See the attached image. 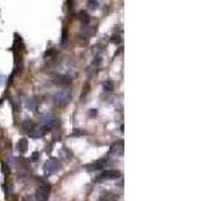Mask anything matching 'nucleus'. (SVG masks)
Segmentation results:
<instances>
[{
	"label": "nucleus",
	"instance_id": "nucleus-1",
	"mask_svg": "<svg viewBox=\"0 0 214 201\" xmlns=\"http://www.w3.org/2000/svg\"><path fill=\"white\" fill-rule=\"evenodd\" d=\"M55 105L58 106H66V105L71 101V91L70 90H60L52 96Z\"/></svg>",
	"mask_w": 214,
	"mask_h": 201
},
{
	"label": "nucleus",
	"instance_id": "nucleus-2",
	"mask_svg": "<svg viewBox=\"0 0 214 201\" xmlns=\"http://www.w3.org/2000/svg\"><path fill=\"white\" fill-rule=\"evenodd\" d=\"M59 161L56 158H50L44 162V166H43V170L46 174H54L59 170Z\"/></svg>",
	"mask_w": 214,
	"mask_h": 201
},
{
	"label": "nucleus",
	"instance_id": "nucleus-3",
	"mask_svg": "<svg viewBox=\"0 0 214 201\" xmlns=\"http://www.w3.org/2000/svg\"><path fill=\"white\" fill-rule=\"evenodd\" d=\"M50 193H51V185L50 184H44L42 185L38 192H36V199H38V201H47L48 197H50Z\"/></svg>",
	"mask_w": 214,
	"mask_h": 201
},
{
	"label": "nucleus",
	"instance_id": "nucleus-4",
	"mask_svg": "<svg viewBox=\"0 0 214 201\" xmlns=\"http://www.w3.org/2000/svg\"><path fill=\"white\" fill-rule=\"evenodd\" d=\"M102 180H116L120 177V172L116 169H107L102 173Z\"/></svg>",
	"mask_w": 214,
	"mask_h": 201
},
{
	"label": "nucleus",
	"instance_id": "nucleus-5",
	"mask_svg": "<svg viewBox=\"0 0 214 201\" xmlns=\"http://www.w3.org/2000/svg\"><path fill=\"white\" fill-rule=\"evenodd\" d=\"M108 164V158L107 157H104V158H100L98 161H95L92 165H88L90 168H87L88 170H99V169H103L104 166H107Z\"/></svg>",
	"mask_w": 214,
	"mask_h": 201
},
{
	"label": "nucleus",
	"instance_id": "nucleus-6",
	"mask_svg": "<svg viewBox=\"0 0 214 201\" xmlns=\"http://www.w3.org/2000/svg\"><path fill=\"white\" fill-rule=\"evenodd\" d=\"M54 82L58 84H70L71 83V78L67 75H55L54 76Z\"/></svg>",
	"mask_w": 214,
	"mask_h": 201
},
{
	"label": "nucleus",
	"instance_id": "nucleus-7",
	"mask_svg": "<svg viewBox=\"0 0 214 201\" xmlns=\"http://www.w3.org/2000/svg\"><path fill=\"white\" fill-rule=\"evenodd\" d=\"M47 133V130L44 127H40V129H34L31 133H30V137H32V138H42V137H44V134Z\"/></svg>",
	"mask_w": 214,
	"mask_h": 201
},
{
	"label": "nucleus",
	"instance_id": "nucleus-8",
	"mask_svg": "<svg viewBox=\"0 0 214 201\" xmlns=\"http://www.w3.org/2000/svg\"><path fill=\"white\" fill-rule=\"evenodd\" d=\"M118 152H119V154H123V142H122V141L112 143V146H111V150H110L111 154H114V153L118 154Z\"/></svg>",
	"mask_w": 214,
	"mask_h": 201
},
{
	"label": "nucleus",
	"instance_id": "nucleus-9",
	"mask_svg": "<svg viewBox=\"0 0 214 201\" xmlns=\"http://www.w3.org/2000/svg\"><path fill=\"white\" fill-rule=\"evenodd\" d=\"M27 149H28V142H27V139L26 138H22L18 142V150L22 153V154H24V153L27 152Z\"/></svg>",
	"mask_w": 214,
	"mask_h": 201
},
{
	"label": "nucleus",
	"instance_id": "nucleus-10",
	"mask_svg": "<svg viewBox=\"0 0 214 201\" xmlns=\"http://www.w3.org/2000/svg\"><path fill=\"white\" fill-rule=\"evenodd\" d=\"M22 127H23L26 131L31 133V131L35 129V125H34V122H31L30 119H26V121H24V122L22 123Z\"/></svg>",
	"mask_w": 214,
	"mask_h": 201
},
{
	"label": "nucleus",
	"instance_id": "nucleus-11",
	"mask_svg": "<svg viewBox=\"0 0 214 201\" xmlns=\"http://www.w3.org/2000/svg\"><path fill=\"white\" fill-rule=\"evenodd\" d=\"M114 82L112 80H106V82L103 83V91H106V92H111V91H114Z\"/></svg>",
	"mask_w": 214,
	"mask_h": 201
},
{
	"label": "nucleus",
	"instance_id": "nucleus-12",
	"mask_svg": "<svg viewBox=\"0 0 214 201\" xmlns=\"http://www.w3.org/2000/svg\"><path fill=\"white\" fill-rule=\"evenodd\" d=\"M78 15H79L78 18L82 20V22H90V15H88L86 11H79Z\"/></svg>",
	"mask_w": 214,
	"mask_h": 201
},
{
	"label": "nucleus",
	"instance_id": "nucleus-13",
	"mask_svg": "<svg viewBox=\"0 0 214 201\" xmlns=\"http://www.w3.org/2000/svg\"><path fill=\"white\" fill-rule=\"evenodd\" d=\"M27 106H28V109H30V110L36 111V110H38V107H39V103L36 102V101H28Z\"/></svg>",
	"mask_w": 214,
	"mask_h": 201
},
{
	"label": "nucleus",
	"instance_id": "nucleus-14",
	"mask_svg": "<svg viewBox=\"0 0 214 201\" xmlns=\"http://www.w3.org/2000/svg\"><path fill=\"white\" fill-rule=\"evenodd\" d=\"M111 42L115 43V44H119V43H122V38H120L119 35H112L111 36Z\"/></svg>",
	"mask_w": 214,
	"mask_h": 201
},
{
	"label": "nucleus",
	"instance_id": "nucleus-15",
	"mask_svg": "<svg viewBox=\"0 0 214 201\" xmlns=\"http://www.w3.org/2000/svg\"><path fill=\"white\" fill-rule=\"evenodd\" d=\"M90 8H98L99 7V2H88Z\"/></svg>",
	"mask_w": 214,
	"mask_h": 201
},
{
	"label": "nucleus",
	"instance_id": "nucleus-16",
	"mask_svg": "<svg viewBox=\"0 0 214 201\" xmlns=\"http://www.w3.org/2000/svg\"><path fill=\"white\" fill-rule=\"evenodd\" d=\"M38 158H39V153H38V152H35V153H34V154H32V157H31V160H32V161H36V160H38Z\"/></svg>",
	"mask_w": 214,
	"mask_h": 201
},
{
	"label": "nucleus",
	"instance_id": "nucleus-17",
	"mask_svg": "<svg viewBox=\"0 0 214 201\" xmlns=\"http://www.w3.org/2000/svg\"><path fill=\"white\" fill-rule=\"evenodd\" d=\"M96 114H98V110H95V109H92V110H90V117H95Z\"/></svg>",
	"mask_w": 214,
	"mask_h": 201
},
{
	"label": "nucleus",
	"instance_id": "nucleus-18",
	"mask_svg": "<svg viewBox=\"0 0 214 201\" xmlns=\"http://www.w3.org/2000/svg\"><path fill=\"white\" fill-rule=\"evenodd\" d=\"M80 133H83L82 130H74V135H82Z\"/></svg>",
	"mask_w": 214,
	"mask_h": 201
}]
</instances>
